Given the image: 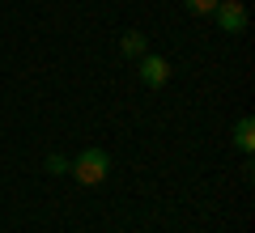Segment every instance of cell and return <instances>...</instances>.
<instances>
[{"mask_svg": "<svg viewBox=\"0 0 255 233\" xmlns=\"http://www.w3.org/2000/svg\"><path fill=\"white\" fill-rule=\"evenodd\" d=\"M217 4H221V0H187V13H196V17H213Z\"/></svg>", "mask_w": 255, "mask_h": 233, "instance_id": "obj_6", "label": "cell"}, {"mask_svg": "<svg viewBox=\"0 0 255 233\" xmlns=\"http://www.w3.org/2000/svg\"><path fill=\"white\" fill-rule=\"evenodd\" d=\"M68 157H64V153H51V157H47V174H68Z\"/></svg>", "mask_w": 255, "mask_h": 233, "instance_id": "obj_7", "label": "cell"}, {"mask_svg": "<svg viewBox=\"0 0 255 233\" xmlns=\"http://www.w3.org/2000/svg\"><path fill=\"white\" fill-rule=\"evenodd\" d=\"M213 21H217L226 34H243L247 30V4L243 0H221L217 9H213Z\"/></svg>", "mask_w": 255, "mask_h": 233, "instance_id": "obj_2", "label": "cell"}, {"mask_svg": "<svg viewBox=\"0 0 255 233\" xmlns=\"http://www.w3.org/2000/svg\"><path fill=\"white\" fill-rule=\"evenodd\" d=\"M140 81L149 85V89H162L166 81H170V64L162 60V55H140Z\"/></svg>", "mask_w": 255, "mask_h": 233, "instance_id": "obj_3", "label": "cell"}, {"mask_svg": "<svg viewBox=\"0 0 255 233\" xmlns=\"http://www.w3.org/2000/svg\"><path fill=\"white\" fill-rule=\"evenodd\" d=\"M119 51H124L128 60H140V55L149 51V34H140V30H128V34L119 38Z\"/></svg>", "mask_w": 255, "mask_h": 233, "instance_id": "obj_4", "label": "cell"}, {"mask_svg": "<svg viewBox=\"0 0 255 233\" xmlns=\"http://www.w3.org/2000/svg\"><path fill=\"white\" fill-rule=\"evenodd\" d=\"M234 144H238L243 153H255V119H251V115H243V119L234 123Z\"/></svg>", "mask_w": 255, "mask_h": 233, "instance_id": "obj_5", "label": "cell"}, {"mask_svg": "<svg viewBox=\"0 0 255 233\" xmlns=\"http://www.w3.org/2000/svg\"><path fill=\"white\" fill-rule=\"evenodd\" d=\"M68 174H73L81 187H98V182H107V174H111V157L102 149H85L81 157L68 165Z\"/></svg>", "mask_w": 255, "mask_h": 233, "instance_id": "obj_1", "label": "cell"}]
</instances>
